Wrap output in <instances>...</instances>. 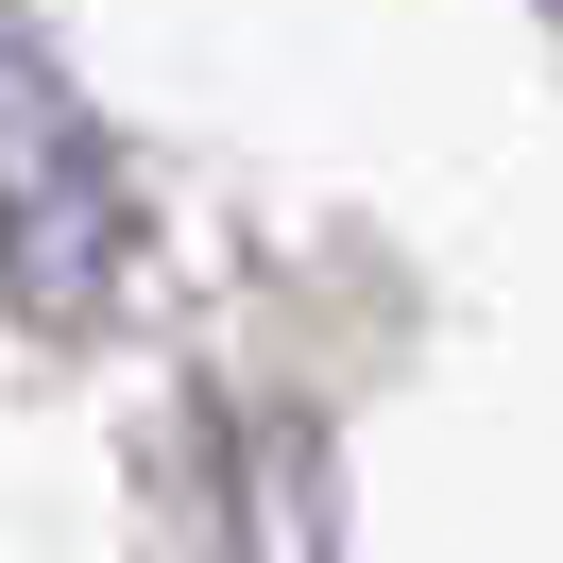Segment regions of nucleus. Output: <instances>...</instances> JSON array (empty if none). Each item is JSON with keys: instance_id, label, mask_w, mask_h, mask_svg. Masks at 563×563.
Masks as SVG:
<instances>
[{"instance_id": "obj_1", "label": "nucleus", "mask_w": 563, "mask_h": 563, "mask_svg": "<svg viewBox=\"0 0 563 563\" xmlns=\"http://www.w3.org/2000/svg\"><path fill=\"white\" fill-rule=\"evenodd\" d=\"M103 240H120L103 137H86V103L52 86V52L0 35V274H18V308H86V290H103Z\"/></svg>"}]
</instances>
